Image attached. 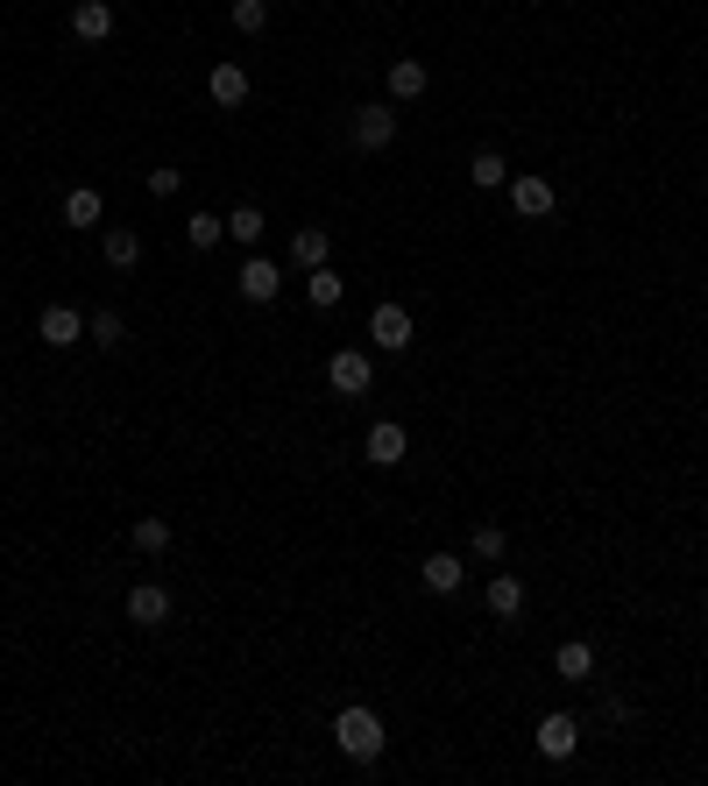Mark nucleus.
<instances>
[{
	"instance_id": "nucleus-1",
	"label": "nucleus",
	"mask_w": 708,
	"mask_h": 786,
	"mask_svg": "<svg viewBox=\"0 0 708 786\" xmlns=\"http://www.w3.org/2000/svg\"><path fill=\"white\" fill-rule=\"evenodd\" d=\"M334 744L340 751H348V759L355 765H375V759H383V716H375V708H340V716H334Z\"/></svg>"
},
{
	"instance_id": "nucleus-2",
	"label": "nucleus",
	"mask_w": 708,
	"mask_h": 786,
	"mask_svg": "<svg viewBox=\"0 0 708 786\" xmlns=\"http://www.w3.org/2000/svg\"><path fill=\"white\" fill-rule=\"evenodd\" d=\"M390 142H397V107L390 100L355 107V149H390Z\"/></svg>"
},
{
	"instance_id": "nucleus-3",
	"label": "nucleus",
	"mask_w": 708,
	"mask_h": 786,
	"mask_svg": "<svg viewBox=\"0 0 708 786\" xmlns=\"http://www.w3.org/2000/svg\"><path fill=\"white\" fill-rule=\"evenodd\" d=\"M581 751V723L567 716V708H553L546 723H538V759H553V765H567Z\"/></svg>"
},
{
	"instance_id": "nucleus-4",
	"label": "nucleus",
	"mask_w": 708,
	"mask_h": 786,
	"mask_svg": "<svg viewBox=\"0 0 708 786\" xmlns=\"http://www.w3.org/2000/svg\"><path fill=\"white\" fill-rule=\"evenodd\" d=\"M128 624H135V631H163V624H171V588L135 581V588H128Z\"/></svg>"
},
{
	"instance_id": "nucleus-5",
	"label": "nucleus",
	"mask_w": 708,
	"mask_h": 786,
	"mask_svg": "<svg viewBox=\"0 0 708 786\" xmlns=\"http://www.w3.org/2000/svg\"><path fill=\"white\" fill-rule=\"evenodd\" d=\"M326 383H334V390H340V397H361V390H369V383H375V361H369V355H361V347H340V355H334V361H326Z\"/></svg>"
},
{
	"instance_id": "nucleus-6",
	"label": "nucleus",
	"mask_w": 708,
	"mask_h": 786,
	"mask_svg": "<svg viewBox=\"0 0 708 786\" xmlns=\"http://www.w3.org/2000/svg\"><path fill=\"white\" fill-rule=\"evenodd\" d=\"M361 453H369V467H397L404 453H411V432H404L397 418H375L369 440H361Z\"/></svg>"
},
{
	"instance_id": "nucleus-7",
	"label": "nucleus",
	"mask_w": 708,
	"mask_h": 786,
	"mask_svg": "<svg viewBox=\"0 0 708 786\" xmlns=\"http://www.w3.org/2000/svg\"><path fill=\"white\" fill-rule=\"evenodd\" d=\"M369 340H375V347H390V355H404V347H411V312L383 298V305L369 312Z\"/></svg>"
},
{
	"instance_id": "nucleus-8",
	"label": "nucleus",
	"mask_w": 708,
	"mask_h": 786,
	"mask_svg": "<svg viewBox=\"0 0 708 786\" xmlns=\"http://www.w3.org/2000/svg\"><path fill=\"white\" fill-rule=\"evenodd\" d=\"M36 340H43V347H71V340H85V312H71V305H43Z\"/></svg>"
},
{
	"instance_id": "nucleus-9",
	"label": "nucleus",
	"mask_w": 708,
	"mask_h": 786,
	"mask_svg": "<svg viewBox=\"0 0 708 786\" xmlns=\"http://www.w3.org/2000/svg\"><path fill=\"white\" fill-rule=\"evenodd\" d=\"M510 206H518V220H546L553 213V185H546V177H532V171H524V177H510Z\"/></svg>"
},
{
	"instance_id": "nucleus-10",
	"label": "nucleus",
	"mask_w": 708,
	"mask_h": 786,
	"mask_svg": "<svg viewBox=\"0 0 708 786\" xmlns=\"http://www.w3.org/2000/svg\"><path fill=\"white\" fill-rule=\"evenodd\" d=\"M71 36L79 43H107L114 36V8L107 0H71Z\"/></svg>"
},
{
	"instance_id": "nucleus-11",
	"label": "nucleus",
	"mask_w": 708,
	"mask_h": 786,
	"mask_svg": "<svg viewBox=\"0 0 708 786\" xmlns=\"http://www.w3.org/2000/svg\"><path fill=\"white\" fill-rule=\"evenodd\" d=\"M277 291H283V269L263 263V255H248V263H241V298H248V305H269Z\"/></svg>"
},
{
	"instance_id": "nucleus-12",
	"label": "nucleus",
	"mask_w": 708,
	"mask_h": 786,
	"mask_svg": "<svg viewBox=\"0 0 708 786\" xmlns=\"http://www.w3.org/2000/svg\"><path fill=\"white\" fill-rule=\"evenodd\" d=\"M418 574H426L432 596H454V588L468 581V560H461V553H426V560H418Z\"/></svg>"
},
{
	"instance_id": "nucleus-13",
	"label": "nucleus",
	"mask_w": 708,
	"mask_h": 786,
	"mask_svg": "<svg viewBox=\"0 0 708 786\" xmlns=\"http://www.w3.org/2000/svg\"><path fill=\"white\" fill-rule=\"evenodd\" d=\"M326 255H334V234H326V227H298L291 234V269H320Z\"/></svg>"
},
{
	"instance_id": "nucleus-14",
	"label": "nucleus",
	"mask_w": 708,
	"mask_h": 786,
	"mask_svg": "<svg viewBox=\"0 0 708 786\" xmlns=\"http://www.w3.org/2000/svg\"><path fill=\"white\" fill-rule=\"evenodd\" d=\"M305 298H312V305H320V312H334V305H340V298H348V277H340V269H334V263H320V269H305Z\"/></svg>"
},
{
	"instance_id": "nucleus-15",
	"label": "nucleus",
	"mask_w": 708,
	"mask_h": 786,
	"mask_svg": "<svg viewBox=\"0 0 708 786\" xmlns=\"http://www.w3.org/2000/svg\"><path fill=\"white\" fill-rule=\"evenodd\" d=\"M481 602H489V616H503V624H510V616H524V581H518V574H496V581L481 588Z\"/></svg>"
},
{
	"instance_id": "nucleus-16",
	"label": "nucleus",
	"mask_w": 708,
	"mask_h": 786,
	"mask_svg": "<svg viewBox=\"0 0 708 786\" xmlns=\"http://www.w3.org/2000/svg\"><path fill=\"white\" fill-rule=\"evenodd\" d=\"M426 85H432V71L418 65V57H397V65H390V100H426Z\"/></svg>"
},
{
	"instance_id": "nucleus-17",
	"label": "nucleus",
	"mask_w": 708,
	"mask_h": 786,
	"mask_svg": "<svg viewBox=\"0 0 708 786\" xmlns=\"http://www.w3.org/2000/svg\"><path fill=\"white\" fill-rule=\"evenodd\" d=\"M100 255H107L114 269H135L142 263V234H135V227H107V234H100Z\"/></svg>"
},
{
	"instance_id": "nucleus-18",
	"label": "nucleus",
	"mask_w": 708,
	"mask_h": 786,
	"mask_svg": "<svg viewBox=\"0 0 708 786\" xmlns=\"http://www.w3.org/2000/svg\"><path fill=\"white\" fill-rule=\"evenodd\" d=\"M206 93H213V107H241V100H248V71H241V65H213Z\"/></svg>"
},
{
	"instance_id": "nucleus-19",
	"label": "nucleus",
	"mask_w": 708,
	"mask_h": 786,
	"mask_svg": "<svg viewBox=\"0 0 708 786\" xmlns=\"http://www.w3.org/2000/svg\"><path fill=\"white\" fill-rule=\"evenodd\" d=\"M468 177H475L481 192H503V185H510V163H503V149H475V157H468Z\"/></svg>"
},
{
	"instance_id": "nucleus-20",
	"label": "nucleus",
	"mask_w": 708,
	"mask_h": 786,
	"mask_svg": "<svg viewBox=\"0 0 708 786\" xmlns=\"http://www.w3.org/2000/svg\"><path fill=\"white\" fill-rule=\"evenodd\" d=\"M553 667H560V680H589L595 673V645L589 638H567L560 652H553Z\"/></svg>"
},
{
	"instance_id": "nucleus-21",
	"label": "nucleus",
	"mask_w": 708,
	"mask_h": 786,
	"mask_svg": "<svg viewBox=\"0 0 708 786\" xmlns=\"http://www.w3.org/2000/svg\"><path fill=\"white\" fill-rule=\"evenodd\" d=\"M100 213H107V199H100L93 185L65 192V227H100Z\"/></svg>"
},
{
	"instance_id": "nucleus-22",
	"label": "nucleus",
	"mask_w": 708,
	"mask_h": 786,
	"mask_svg": "<svg viewBox=\"0 0 708 786\" xmlns=\"http://www.w3.org/2000/svg\"><path fill=\"white\" fill-rule=\"evenodd\" d=\"M85 340H93V347H120V340H128V320H120L114 305H100L93 320H85Z\"/></svg>"
},
{
	"instance_id": "nucleus-23",
	"label": "nucleus",
	"mask_w": 708,
	"mask_h": 786,
	"mask_svg": "<svg viewBox=\"0 0 708 786\" xmlns=\"http://www.w3.org/2000/svg\"><path fill=\"white\" fill-rule=\"evenodd\" d=\"M135 553H149V560H163V553H171V524L163 518H135Z\"/></svg>"
},
{
	"instance_id": "nucleus-24",
	"label": "nucleus",
	"mask_w": 708,
	"mask_h": 786,
	"mask_svg": "<svg viewBox=\"0 0 708 786\" xmlns=\"http://www.w3.org/2000/svg\"><path fill=\"white\" fill-rule=\"evenodd\" d=\"M263 206H234V213H228V241H241V248H255V241H263Z\"/></svg>"
},
{
	"instance_id": "nucleus-25",
	"label": "nucleus",
	"mask_w": 708,
	"mask_h": 786,
	"mask_svg": "<svg viewBox=\"0 0 708 786\" xmlns=\"http://www.w3.org/2000/svg\"><path fill=\"white\" fill-rule=\"evenodd\" d=\"M228 22L241 28V36H263L269 28V0H228Z\"/></svg>"
},
{
	"instance_id": "nucleus-26",
	"label": "nucleus",
	"mask_w": 708,
	"mask_h": 786,
	"mask_svg": "<svg viewBox=\"0 0 708 786\" xmlns=\"http://www.w3.org/2000/svg\"><path fill=\"white\" fill-rule=\"evenodd\" d=\"M185 241H191V248H220V241H228V220H220V213H191L185 220Z\"/></svg>"
},
{
	"instance_id": "nucleus-27",
	"label": "nucleus",
	"mask_w": 708,
	"mask_h": 786,
	"mask_svg": "<svg viewBox=\"0 0 708 786\" xmlns=\"http://www.w3.org/2000/svg\"><path fill=\"white\" fill-rule=\"evenodd\" d=\"M468 553H475V560H503V553H510V539H503V524H475V539H468Z\"/></svg>"
},
{
	"instance_id": "nucleus-28",
	"label": "nucleus",
	"mask_w": 708,
	"mask_h": 786,
	"mask_svg": "<svg viewBox=\"0 0 708 786\" xmlns=\"http://www.w3.org/2000/svg\"><path fill=\"white\" fill-rule=\"evenodd\" d=\"M177 185H185V177H177V171H171V163H156V171H149V192H156V199H171V192H177Z\"/></svg>"
}]
</instances>
